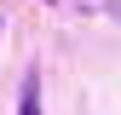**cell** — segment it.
<instances>
[{"label": "cell", "instance_id": "2", "mask_svg": "<svg viewBox=\"0 0 121 115\" xmlns=\"http://www.w3.org/2000/svg\"><path fill=\"white\" fill-rule=\"evenodd\" d=\"M0 23H6V17H0Z\"/></svg>", "mask_w": 121, "mask_h": 115}, {"label": "cell", "instance_id": "1", "mask_svg": "<svg viewBox=\"0 0 121 115\" xmlns=\"http://www.w3.org/2000/svg\"><path fill=\"white\" fill-rule=\"evenodd\" d=\"M17 115H46L40 109V69H29L23 86H17Z\"/></svg>", "mask_w": 121, "mask_h": 115}]
</instances>
